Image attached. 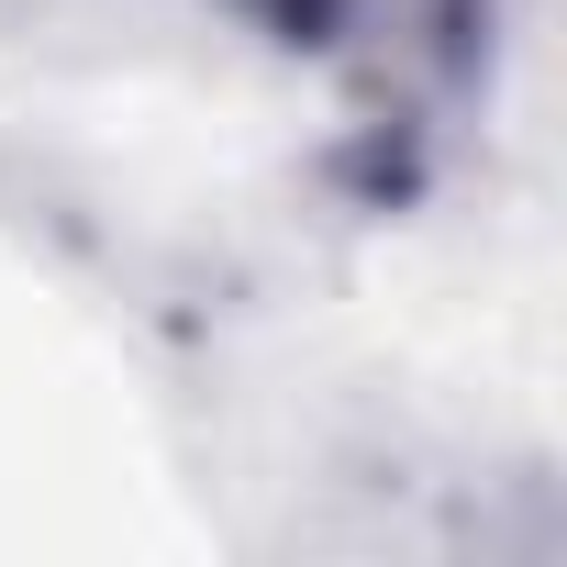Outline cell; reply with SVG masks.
Here are the masks:
<instances>
[{"instance_id":"1","label":"cell","mask_w":567,"mask_h":567,"mask_svg":"<svg viewBox=\"0 0 567 567\" xmlns=\"http://www.w3.org/2000/svg\"><path fill=\"white\" fill-rule=\"evenodd\" d=\"M223 12L278 56L323 68L379 123H445L489 90L512 34V0H223Z\"/></svg>"}]
</instances>
